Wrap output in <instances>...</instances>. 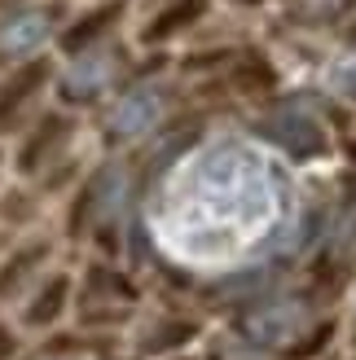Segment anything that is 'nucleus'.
<instances>
[{"mask_svg":"<svg viewBox=\"0 0 356 360\" xmlns=\"http://www.w3.org/2000/svg\"><path fill=\"white\" fill-rule=\"evenodd\" d=\"M286 215V176L260 146L216 136L167 176L150 211L167 255L198 268L238 264Z\"/></svg>","mask_w":356,"mask_h":360,"instance_id":"nucleus-1","label":"nucleus"},{"mask_svg":"<svg viewBox=\"0 0 356 360\" xmlns=\"http://www.w3.org/2000/svg\"><path fill=\"white\" fill-rule=\"evenodd\" d=\"M158 115H163V97H158L154 88H136V93H128L115 105V132L119 136H141L158 123Z\"/></svg>","mask_w":356,"mask_h":360,"instance_id":"nucleus-2","label":"nucleus"},{"mask_svg":"<svg viewBox=\"0 0 356 360\" xmlns=\"http://www.w3.org/2000/svg\"><path fill=\"white\" fill-rule=\"evenodd\" d=\"M304 308H295V303H273V308H260L246 326H251V334L260 338V343H286V338H295L299 330H304Z\"/></svg>","mask_w":356,"mask_h":360,"instance_id":"nucleus-3","label":"nucleus"},{"mask_svg":"<svg viewBox=\"0 0 356 360\" xmlns=\"http://www.w3.org/2000/svg\"><path fill=\"white\" fill-rule=\"evenodd\" d=\"M44 35H49V22L40 13H18L0 27V53L5 58H27V53L44 44Z\"/></svg>","mask_w":356,"mask_h":360,"instance_id":"nucleus-4","label":"nucleus"},{"mask_svg":"<svg viewBox=\"0 0 356 360\" xmlns=\"http://www.w3.org/2000/svg\"><path fill=\"white\" fill-rule=\"evenodd\" d=\"M269 128H273V136L281 141V146L295 150V154L322 150V132H317V123H312L308 115H277Z\"/></svg>","mask_w":356,"mask_h":360,"instance_id":"nucleus-5","label":"nucleus"},{"mask_svg":"<svg viewBox=\"0 0 356 360\" xmlns=\"http://www.w3.org/2000/svg\"><path fill=\"white\" fill-rule=\"evenodd\" d=\"M110 79V62L101 58V53H88L84 62L70 66V75H66V93L70 97H84V93H97V88Z\"/></svg>","mask_w":356,"mask_h":360,"instance_id":"nucleus-6","label":"nucleus"},{"mask_svg":"<svg viewBox=\"0 0 356 360\" xmlns=\"http://www.w3.org/2000/svg\"><path fill=\"white\" fill-rule=\"evenodd\" d=\"M330 84L339 88V93L356 97V58H352V62H343V66H334V70H330Z\"/></svg>","mask_w":356,"mask_h":360,"instance_id":"nucleus-7","label":"nucleus"}]
</instances>
